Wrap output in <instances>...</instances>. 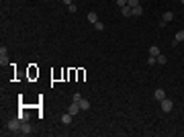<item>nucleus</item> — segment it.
I'll return each mask as SVG.
<instances>
[{
  "label": "nucleus",
  "mask_w": 184,
  "mask_h": 137,
  "mask_svg": "<svg viewBox=\"0 0 184 137\" xmlns=\"http://www.w3.org/2000/svg\"><path fill=\"white\" fill-rule=\"evenodd\" d=\"M20 125H22V121H20L18 117H14V119H10V121L6 123V129L12 131V133H20Z\"/></svg>",
  "instance_id": "nucleus-1"
},
{
  "label": "nucleus",
  "mask_w": 184,
  "mask_h": 137,
  "mask_svg": "<svg viewBox=\"0 0 184 137\" xmlns=\"http://www.w3.org/2000/svg\"><path fill=\"white\" fill-rule=\"evenodd\" d=\"M0 65H8V49L4 47H0Z\"/></svg>",
  "instance_id": "nucleus-2"
},
{
  "label": "nucleus",
  "mask_w": 184,
  "mask_h": 137,
  "mask_svg": "<svg viewBox=\"0 0 184 137\" xmlns=\"http://www.w3.org/2000/svg\"><path fill=\"white\" fill-rule=\"evenodd\" d=\"M172 108H174V102H172L170 98H164V100H162V110H164V112H172Z\"/></svg>",
  "instance_id": "nucleus-3"
},
{
  "label": "nucleus",
  "mask_w": 184,
  "mask_h": 137,
  "mask_svg": "<svg viewBox=\"0 0 184 137\" xmlns=\"http://www.w3.org/2000/svg\"><path fill=\"white\" fill-rule=\"evenodd\" d=\"M20 133H22V135H31V133H33V127L29 125V121L20 125Z\"/></svg>",
  "instance_id": "nucleus-4"
},
{
  "label": "nucleus",
  "mask_w": 184,
  "mask_h": 137,
  "mask_svg": "<svg viewBox=\"0 0 184 137\" xmlns=\"http://www.w3.org/2000/svg\"><path fill=\"white\" fill-rule=\"evenodd\" d=\"M172 18H174V14H172L170 10H168V12H164V14H162V22H159V27H164L166 22H170Z\"/></svg>",
  "instance_id": "nucleus-5"
},
{
  "label": "nucleus",
  "mask_w": 184,
  "mask_h": 137,
  "mask_svg": "<svg viewBox=\"0 0 184 137\" xmlns=\"http://www.w3.org/2000/svg\"><path fill=\"white\" fill-rule=\"evenodd\" d=\"M153 98H155V100H159V102H162V100L166 98V92H164V88H157L155 92H153Z\"/></svg>",
  "instance_id": "nucleus-6"
},
{
  "label": "nucleus",
  "mask_w": 184,
  "mask_h": 137,
  "mask_svg": "<svg viewBox=\"0 0 184 137\" xmlns=\"http://www.w3.org/2000/svg\"><path fill=\"white\" fill-rule=\"evenodd\" d=\"M78 110H82V108H80V104L72 100V104H70V110H67V112H72V115H78Z\"/></svg>",
  "instance_id": "nucleus-7"
},
{
  "label": "nucleus",
  "mask_w": 184,
  "mask_h": 137,
  "mask_svg": "<svg viewBox=\"0 0 184 137\" xmlns=\"http://www.w3.org/2000/svg\"><path fill=\"white\" fill-rule=\"evenodd\" d=\"M72 117H74L72 112H65V115H61V123H63V125H70V123H72Z\"/></svg>",
  "instance_id": "nucleus-8"
},
{
  "label": "nucleus",
  "mask_w": 184,
  "mask_h": 137,
  "mask_svg": "<svg viewBox=\"0 0 184 137\" xmlns=\"http://www.w3.org/2000/svg\"><path fill=\"white\" fill-rule=\"evenodd\" d=\"M121 12H123V16H133V6H129V4H127V6H123V8H121Z\"/></svg>",
  "instance_id": "nucleus-9"
},
{
  "label": "nucleus",
  "mask_w": 184,
  "mask_h": 137,
  "mask_svg": "<svg viewBox=\"0 0 184 137\" xmlns=\"http://www.w3.org/2000/svg\"><path fill=\"white\" fill-rule=\"evenodd\" d=\"M180 41H184V31H178V33H176V37H174V41H172V45H178Z\"/></svg>",
  "instance_id": "nucleus-10"
},
{
  "label": "nucleus",
  "mask_w": 184,
  "mask_h": 137,
  "mask_svg": "<svg viewBox=\"0 0 184 137\" xmlns=\"http://www.w3.org/2000/svg\"><path fill=\"white\" fill-rule=\"evenodd\" d=\"M141 14H143V8H141V4L133 6V16H141Z\"/></svg>",
  "instance_id": "nucleus-11"
},
{
  "label": "nucleus",
  "mask_w": 184,
  "mask_h": 137,
  "mask_svg": "<svg viewBox=\"0 0 184 137\" xmlns=\"http://www.w3.org/2000/svg\"><path fill=\"white\" fill-rule=\"evenodd\" d=\"M88 20L92 22V25H94V22H98V14H96V12H88Z\"/></svg>",
  "instance_id": "nucleus-12"
},
{
  "label": "nucleus",
  "mask_w": 184,
  "mask_h": 137,
  "mask_svg": "<svg viewBox=\"0 0 184 137\" xmlns=\"http://www.w3.org/2000/svg\"><path fill=\"white\" fill-rule=\"evenodd\" d=\"M78 104H80V108H82V110H88V108H90V102H88L86 98H82V100H80Z\"/></svg>",
  "instance_id": "nucleus-13"
},
{
  "label": "nucleus",
  "mask_w": 184,
  "mask_h": 137,
  "mask_svg": "<svg viewBox=\"0 0 184 137\" xmlns=\"http://www.w3.org/2000/svg\"><path fill=\"white\" fill-rule=\"evenodd\" d=\"M16 117H18V119H20L22 123H27V121H29V115H27V112H25V110H20V112H18V115H16Z\"/></svg>",
  "instance_id": "nucleus-14"
},
{
  "label": "nucleus",
  "mask_w": 184,
  "mask_h": 137,
  "mask_svg": "<svg viewBox=\"0 0 184 137\" xmlns=\"http://www.w3.org/2000/svg\"><path fill=\"white\" fill-rule=\"evenodd\" d=\"M149 55H159V47H155V45H151V47H149Z\"/></svg>",
  "instance_id": "nucleus-15"
},
{
  "label": "nucleus",
  "mask_w": 184,
  "mask_h": 137,
  "mask_svg": "<svg viewBox=\"0 0 184 137\" xmlns=\"http://www.w3.org/2000/svg\"><path fill=\"white\" fill-rule=\"evenodd\" d=\"M155 63H157V57L155 55H149L147 57V65H155Z\"/></svg>",
  "instance_id": "nucleus-16"
},
{
  "label": "nucleus",
  "mask_w": 184,
  "mask_h": 137,
  "mask_svg": "<svg viewBox=\"0 0 184 137\" xmlns=\"http://www.w3.org/2000/svg\"><path fill=\"white\" fill-rule=\"evenodd\" d=\"M72 100H74V102H80V100H82V94H80V92H74Z\"/></svg>",
  "instance_id": "nucleus-17"
},
{
  "label": "nucleus",
  "mask_w": 184,
  "mask_h": 137,
  "mask_svg": "<svg viewBox=\"0 0 184 137\" xmlns=\"http://www.w3.org/2000/svg\"><path fill=\"white\" fill-rule=\"evenodd\" d=\"M157 63H159V65H164V63H166V55L159 53V55H157Z\"/></svg>",
  "instance_id": "nucleus-18"
},
{
  "label": "nucleus",
  "mask_w": 184,
  "mask_h": 137,
  "mask_svg": "<svg viewBox=\"0 0 184 137\" xmlns=\"http://www.w3.org/2000/svg\"><path fill=\"white\" fill-rule=\"evenodd\" d=\"M94 29H96V31H102V29H104V22H100V20L94 22Z\"/></svg>",
  "instance_id": "nucleus-19"
},
{
  "label": "nucleus",
  "mask_w": 184,
  "mask_h": 137,
  "mask_svg": "<svg viewBox=\"0 0 184 137\" xmlns=\"http://www.w3.org/2000/svg\"><path fill=\"white\" fill-rule=\"evenodd\" d=\"M127 4L129 6H137V4H139V0H127Z\"/></svg>",
  "instance_id": "nucleus-20"
},
{
  "label": "nucleus",
  "mask_w": 184,
  "mask_h": 137,
  "mask_svg": "<svg viewBox=\"0 0 184 137\" xmlns=\"http://www.w3.org/2000/svg\"><path fill=\"white\" fill-rule=\"evenodd\" d=\"M117 4H119V6L123 8V6H127V0H117Z\"/></svg>",
  "instance_id": "nucleus-21"
},
{
  "label": "nucleus",
  "mask_w": 184,
  "mask_h": 137,
  "mask_svg": "<svg viewBox=\"0 0 184 137\" xmlns=\"http://www.w3.org/2000/svg\"><path fill=\"white\" fill-rule=\"evenodd\" d=\"M76 10H78V6H76L74 2H72V4H70V12H76Z\"/></svg>",
  "instance_id": "nucleus-22"
},
{
  "label": "nucleus",
  "mask_w": 184,
  "mask_h": 137,
  "mask_svg": "<svg viewBox=\"0 0 184 137\" xmlns=\"http://www.w3.org/2000/svg\"><path fill=\"white\" fill-rule=\"evenodd\" d=\"M63 4H67V6H70V4H72V0H63Z\"/></svg>",
  "instance_id": "nucleus-23"
},
{
  "label": "nucleus",
  "mask_w": 184,
  "mask_h": 137,
  "mask_svg": "<svg viewBox=\"0 0 184 137\" xmlns=\"http://www.w3.org/2000/svg\"><path fill=\"white\" fill-rule=\"evenodd\" d=\"M180 2H182V4H184V0H180Z\"/></svg>",
  "instance_id": "nucleus-24"
}]
</instances>
